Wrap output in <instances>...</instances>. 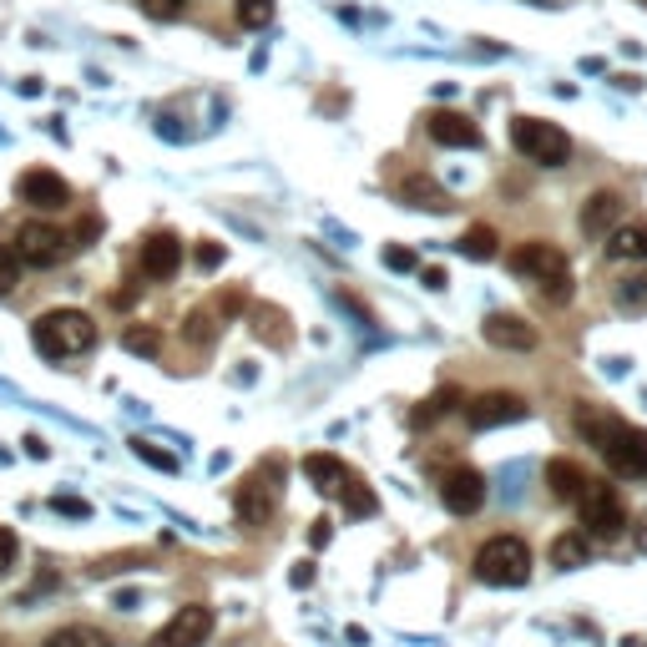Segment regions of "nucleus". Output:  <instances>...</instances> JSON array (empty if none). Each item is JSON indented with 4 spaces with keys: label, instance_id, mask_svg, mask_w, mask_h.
Listing matches in <instances>:
<instances>
[{
    "label": "nucleus",
    "instance_id": "1",
    "mask_svg": "<svg viewBox=\"0 0 647 647\" xmlns=\"http://www.w3.org/2000/svg\"><path fill=\"white\" fill-rule=\"evenodd\" d=\"M30 344H36L46 359H72V354H87L91 344H97V324L81 309H51L36 319Z\"/></svg>",
    "mask_w": 647,
    "mask_h": 647
},
{
    "label": "nucleus",
    "instance_id": "2",
    "mask_svg": "<svg viewBox=\"0 0 647 647\" xmlns=\"http://www.w3.org/2000/svg\"><path fill=\"white\" fill-rule=\"evenodd\" d=\"M506 264H511V274H521V279L536 283L542 299H551V304H567V299H572V268H567V253L551 249V243H521Z\"/></svg>",
    "mask_w": 647,
    "mask_h": 647
},
{
    "label": "nucleus",
    "instance_id": "3",
    "mask_svg": "<svg viewBox=\"0 0 647 647\" xmlns=\"http://www.w3.org/2000/svg\"><path fill=\"white\" fill-rule=\"evenodd\" d=\"M475 582L485 587H527L531 576V546L521 536H491V542L475 551Z\"/></svg>",
    "mask_w": 647,
    "mask_h": 647
},
{
    "label": "nucleus",
    "instance_id": "4",
    "mask_svg": "<svg viewBox=\"0 0 647 647\" xmlns=\"http://www.w3.org/2000/svg\"><path fill=\"white\" fill-rule=\"evenodd\" d=\"M11 249L21 258V268H61L76 253V238L66 228H56V223H21Z\"/></svg>",
    "mask_w": 647,
    "mask_h": 647
},
{
    "label": "nucleus",
    "instance_id": "5",
    "mask_svg": "<svg viewBox=\"0 0 647 647\" xmlns=\"http://www.w3.org/2000/svg\"><path fill=\"white\" fill-rule=\"evenodd\" d=\"M511 142H516V152L527 162H536V167H567V157H572V137L561 132L557 122H542V117H516Z\"/></svg>",
    "mask_w": 647,
    "mask_h": 647
},
{
    "label": "nucleus",
    "instance_id": "6",
    "mask_svg": "<svg viewBox=\"0 0 647 647\" xmlns=\"http://www.w3.org/2000/svg\"><path fill=\"white\" fill-rule=\"evenodd\" d=\"M582 536L587 542H618L622 527H627V511H622V500L612 485L602 481H587V491H582Z\"/></svg>",
    "mask_w": 647,
    "mask_h": 647
},
{
    "label": "nucleus",
    "instance_id": "7",
    "mask_svg": "<svg viewBox=\"0 0 647 647\" xmlns=\"http://www.w3.org/2000/svg\"><path fill=\"white\" fill-rule=\"evenodd\" d=\"M597 451H602L607 466L618 475H647V430L627 426V420H612V430L602 435Z\"/></svg>",
    "mask_w": 647,
    "mask_h": 647
},
{
    "label": "nucleus",
    "instance_id": "8",
    "mask_svg": "<svg viewBox=\"0 0 647 647\" xmlns=\"http://www.w3.org/2000/svg\"><path fill=\"white\" fill-rule=\"evenodd\" d=\"M207 637H213V607L188 602L167 618L162 633H152V647H203Z\"/></svg>",
    "mask_w": 647,
    "mask_h": 647
},
{
    "label": "nucleus",
    "instance_id": "9",
    "mask_svg": "<svg viewBox=\"0 0 647 647\" xmlns=\"http://www.w3.org/2000/svg\"><path fill=\"white\" fill-rule=\"evenodd\" d=\"M15 203L36 207V213H56V207L72 203V188H66V177L51 173V167H30V173L15 177Z\"/></svg>",
    "mask_w": 647,
    "mask_h": 647
},
{
    "label": "nucleus",
    "instance_id": "10",
    "mask_svg": "<svg viewBox=\"0 0 647 647\" xmlns=\"http://www.w3.org/2000/svg\"><path fill=\"white\" fill-rule=\"evenodd\" d=\"M527 420V399L511 395V390H485L466 405V426L471 430H496V426H516Z\"/></svg>",
    "mask_w": 647,
    "mask_h": 647
},
{
    "label": "nucleus",
    "instance_id": "11",
    "mask_svg": "<svg viewBox=\"0 0 647 647\" xmlns=\"http://www.w3.org/2000/svg\"><path fill=\"white\" fill-rule=\"evenodd\" d=\"M441 500L451 516H475L485 506V475L471 466H451L441 475Z\"/></svg>",
    "mask_w": 647,
    "mask_h": 647
},
{
    "label": "nucleus",
    "instance_id": "12",
    "mask_svg": "<svg viewBox=\"0 0 647 647\" xmlns=\"http://www.w3.org/2000/svg\"><path fill=\"white\" fill-rule=\"evenodd\" d=\"M481 334H485V344H496V350H511V354H531L536 344H542V334H536V329H531L521 314H485Z\"/></svg>",
    "mask_w": 647,
    "mask_h": 647
},
{
    "label": "nucleus",
    "instance_id": "13",
    "mask_svg": "<svg viewBox=\"0 0 647 647\" xmlns=\"http://www.w3.org/2000/svg\"><path fill=\"white\" fill-rule=\"evenodd\" d=\"M233 511L243 527H268L274 521V485H268V475H249V481L238 485V496H233Z\"/></svg>",
    "mask_w": 647,
    "mask_h": 647
},
{
    "label": "nucleus",
    "instance_id": "14",
    "mask_svg": "<svg viewBox=\"0 0 647 647\" xmlns=\"http://www.w3.org/2000/svg\"><path fill=\"white\" fill-rule=\"evenodd\" d=\"M426 132L441 142V148H481V127H475L466 112H430Z\"/></svg>",
    "mask_w": 647,
    "mask_h": 647
},
{
    "label": "nucleus",
    "instance_id": "15",
    "mask_svg": "<svg viewBox=\"0 0 647 647\" xmlns=\"http://www.w3.org/2000/svg\"><path fill=\"white\" fill-rule=\"evenodd\" d=\"M177 268H182V238L152 233L148 243H142V274H148V279H173Z\"/></svg>",
    "mask_w": 647,
    "mask_h": 647
},
{
    "label": "nucleus",
    "instance_id": "16",
    "mask_svg": "<svg viewBox=\"0 0 647 647\" xmlns=\"http://www.w3.org/2000/svg\"><path fill=\"white\" fill-rule=\"evenodd\" d=\"M304 475H309V485H314V491H324V496H344V485L354 481L350 466H344L339 456H329V451L304 456Z\"/></svg>",
    "mask_w": 647,
    "mask_h": 647
},
{
    "label": "nucleus",
    "instance_id": "17",
    "mask_svg": "<svg viewBox=\"0 0 647 647\" xmlns=\"http://www.w3.org/2000/svg\"><path fill=\"white\" fill-rule=\"evenodd\" d=\"M582 233L587 238H602V233H618V223H622V198L618 192H592L587 203H582Z\"/></svg>",
    "mask_w": 647,
    "mask_h": 647
},
{
    "label": "nucleus",
    "instance_id": "18",
    "mask_svg": "<svg viewBox=\"0 0 647 647\" xmlns=\"http://www.w3.org/2000/svg\"><path fill=\"white\" fill-rule=\"evenodd\" d=\"M546 485H551V496L557 500H582V491H587V471H582L576 460L557 456V460H546Z\"/></svg>",
    "mask_w": 647,
    "mask_h": 647
},
{
    "label": "nucleus",
    "instance_id": "19",
    "mask_svg": "<svg viewBox=\"0 0 647 647\" xmlns=\"http://www.w3.org/2000/svg\"><path fill=\"white\" fill-rule=\"evenodd\" d=\"M399 198H405L410 207H430V213H445V207H451V192H445L441 182L420 177V173H410L405 182H399Z\"/></svg>",
    "mask_w": 647,
    "mask_h": 647
},
{
    "label": "nucleus",
    "instance_id": "20",
    "mask_svg": "<svg viewBox=\"0 0 647 647\" xmlns=\"http://www.w3.org/2000/svg\"><path fill=\"white\" fill-rule=\"evenodd\" d=\"M587 557H592V542L582 536V531H561L557 542H551V567H561V572L587 567Z\"/></svg>",
    "mask_w": 647,
    "mask_h": 647
},
{
    "label": "nucleus",
    "instance_id": "21",
    "mask_svg": "<svg viewBox=\"0 0 647 647\" xmlns=\"http://www.w3.org/2000/svg\"><path fill=\"white\" fill-rule=\"evenodd\" d=\"M253 334L264 339V344H289V314L274 309V304H253Z\"/></svg>",
    "mask_w": 647,
    "mask_h": 647
},
{
    "label": "nucleus",
    "instance_id": "22",
    "mask_svg": "<svg viewBox=\"0 0 647 647\" xmlns=\"http://www.w3.org/2000/svg\"><path fill=\"white\" fill-rule=\"evenodd\" d=\"M122 350L142 354V359H157L162 354V329L157 324H127V329H122Z\"/></svg>",
    "mask_w": 647,
    "mask_h": 647
},
{
    "label": "nucleus",
    "instance_id": "23",
    "mask_svg": "<svg viewBox=\"0 0 647 647\" xmlns=\"http://www.w3.org/2000/svg\"><path fill=\"white\" fill-rule=\"evenodd\" d=\"M456 405H460V390H456V384H445V390H435V395H430L426 405H420V410L410 415V426H415V430L435 426V420H441V415H451Z\"/></svg>",
    "mask_w": 647,
    "mask_h": 647
},
{
    "label": "nucleus",
    "instance_id": "24",
    "mask_svg": "<svg viewBox=\"0 0 647 647\" xmlns=\"http://www.w3.org/2000/svg\"><path fill=\"white\" fill-rule=\"evenodd\" d=\"M460 253L475 258V264H491V258H496V228H485V223L466 228V233H460Z\"/></svg>",
    "mask_w": 647,
    "mask_h": 647
},
{
    "label": "nucleus",
    "instance_id": "25",
    "mask_svg": "<svg viewBox=\"0 0 647 647\" xmlns=\"http://www.w3.org/2000/svg\"><path fill=\"white\" fill-rule=\"evenodd\" d=\"M41 647H112L97 627H81V622H72V627H56V633L46 637Z\"/></svg>",
    "mask_w": 647,
    "mask_h": 647
},
{
    "label": "nucleus",
    "instance_id": "26",
    "mask_svg": "<svg viewBox=\"0 0 647 647\" xmlns=\"http://www.w3.org/2000/svg\"><path fill=\"white\" fill-rule=\"evenodd\" d=\"M344 511H350V516H375V511H380V496H375V491L354 475V481L344 485Z\"/></svg>",
    "mask_w": 647,
    "mask_h": 647
},
{
    "label": "nucleus",
    "instance_id": "27",
    "mask_svg": "<svg viewBox=\"0 0 647 647\" xmlns=\"http://www.w3.org/2000/svg\"><path fill=\"white\" fill-rule=\"evenodd\" d=\"M643 238H647V228H618L612 243H607V253H612V258H643Z\"/></svg>",
    "mask_w": 647,
    "mask_h": 647
},
{
    "label": "nucleus",
    "instance_id": "28",
    "mask_svg": "<svg viewBox=\"0 0 647 647\" xmlns=\"http://www.w3.org/2000/svg\"><path fill=\"white\" fill-rule=\"evenodd\" d=\"M188 339L192 344H213V339H218V309H192L188 314Z\"/></svg>",
    "mask_w": 647,
    "mask_h": 647
},
{
    "label": "nucleus",
    "instance_id": "29",
    "mask_svg": "<svg viewBox=\"0 0 647 647\" xmlns=\"http://www.w3.org/2000/svg\"><path fill=\"white\" fill-rule=\"evenodd\" d=\"M233 11H238V21H243L249 30H258V26L274 21V0H238Z\"/></svg>",
    "mask_w": 647,
    "mask_h": 647
},
{
    "label": "nucleus",
    "instance_id": "30",
    "mask_svg": "<svg viewBox=\"0 0 647 647\" xmlns=\"http://www.w3.org/2000/svg\"><path fill=\"white\" fill-rule=\"evenodd\" d=\"M15 283H21V258H15L11 243H0V299L11 294Z\"/></svg>",
    "mask_w": 647,
    "mask_h": 647
},
{
    "label": "nucleus",
    "instance_id": "31",
    "mask_svg": "<svg viewBox=\"0 0 647 647\" xmlns=\"http://www.w3.org/2000/svg\"><path fill=\"white\" fill-rule=\"evenodd\" d=\"M132 451H137V460H148V466H157V471H177L173 451H157L152 441H132Z\"/></svg>",
    "mask_w": 647,
    "mask_h": 647
},
{
    "label": "nucleus",
    "instance_id": "32",
    "mask_svg": "<svg viewBox=\"0 0 647 647\" xmlns=\"http://www.w3.org/2000/svg\"><path fill=\"white\" fill-rule=\"evenodd\" d=\"M384 268H395V274H415L420 258H415L410 249H395V243H390V249H384Z\"/></svg>",
    "mask_w": 647,
    "mask_h": 647
},
{
    "label": "nucleus",
    "instance_id": "33",
    "mask_svg": "<svg viewBox=\"0 0 647 647\" xmlns=\"http://www.w3.org/2000/svg\"><path fill=\"white\" fill-rule=\"evenodd\" d=\"M618 304H627V309H643V304H647V279H627V283H622Z\"/></svg>",
    "mask_w": 647,
    "mask_h": 647
},
{
    "label": "nucleus",
    "instance_id": "34",
    "mask_svg": "<svg viewBox=\"0 0 647 647\" xmlns=\"http://www.w3.org/2000/svg\"><path fill=\"white\" fill-rule=\"evenodd\" d=\"M15 557H21V542H15L11 527H0V572H11Z\"/></svg>",
    "mask_w": 647,
    "mask_h": 647
},
{
    "label": "nucleus",
    "instance_id": "35",
    "mask_svg": "<svg viewBox=\"0 0 647 647\" xmlns=\"http://www.w3.org/2000/svg\"><path fill=\"white\" fill-rule=\"evenodd\" d=\"M51 511H61V516H76V521H87V516H91V506H87V500H76V496H51Z\"/></svg>",
    "mask_w": 647,
    "mask_h": 647
},
{
    "label": "nucleus",
    "instance_id": "36",
    "mask_svg": "<svg viewBox=\"0 0 647 647\" xmlns=\"http://www.w3.org/2000/svg\"><path fill=\"white\" fill-rule=\"evenodd\" d=\"M223 258H228V253H223V243H198V268H203V274L223 268Z\"/></svg>",
    "mask_w": 647,
    "mask_h": 647
},
{
    "label": "nucleus",
    "instance_id": "37",
    "mask_svg": "<svg viewBox=\"0 0 647 647\" xmlns=\"http://www.w3.org/2000/svg\"><path fill=\"white\" fill-rule=\"evenodd\" d=\"M142 5H148V15H157V21H173V15H182L188 0H142Z\"/></svg>",
    "mask_w": 647,
    "mask_h": 647
},
{
    "label": "nucleus",
    "instance_id": "38",
    "mask_svg": "<svg viewBox=\"0 0 647 647\" xmlns=\"http://www.w3.org/2000/svg\"><path fill=\"white\" fill-rule=\"evenodd\" d=\"M289 582H294V587H309V582H314V561H294Z\"/></svg>",
    "mask_w": 647,
    "mask_h": 647
},
{
    "label": "nucleus",
    "instance_id": "39",
    "mask_svg": "<svg viewBox=\"0 0 647 647\" xmlns=\"http://www.w3.org/2000/svg\"><path fill=\"white\" fill-rule=\"evenodd\" d=\"M420 279H426V289H435V294L451 283V279H445V268H420Z\"/></svg>",
    "mask_w": 647,
    "mask_h": 647
},
{
    "label": "nucleus",
    "instance_id": "40",
    "mask_svg": "<svg viewBox=\"0 0 647 647\" xmlns=\"http://www.w3.org/2000/svg\"><path fill=\"white\" fill-rule=\"evenodd\" d=\"M329 536H334V527H329V521H314V531H309V546H329Z\"/></svg>",
    "mask_w": 647,
    "mask_h": 647
},
{
    "label": "nucleus",
    "instance_id": "41",
    "mask_svg": "<svg viewBox=\"0 0 647 647\" xmlns=\"http://www.w3.org/2000/svg\"><path fill=\"white\" fill-rule=\"evenodd\" d=\"M26 456H36V460H46V445H41V435H26Z\"/></svg>",
    "mask_w": 647,
    "mask_h": 647
},
{
    "label": "nucleus",
    "instance_id": "42",
    "mask_svg": "<svg viewBox=\"0 0 647 647\" xmlns=\"http://www.w3.org/2000/svg\"><path fill=\"white\" fill-rule=\"evenodd\" d=\"M643 258H647V238H643Z\"/></svg>",
    "mask_w": 647,
    "mask_h": 647
},
{
    "label": "nucleus",
    "instance_id": "43",
    "mask_svg": "<svg viewBox=\"0 0 647 647\" xmlns=\"http://www.w3.org/2000/svg\"><path fill=\"white\" fill-rule=\"evenodd\" d=\"M627 647H643V643H627Z\"/></svg>",
    "mask_w": 647,
    "mask_h": 647
}]
</instances>
